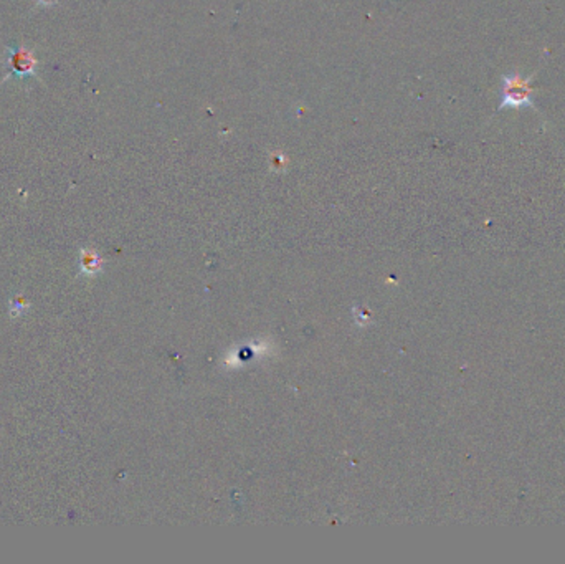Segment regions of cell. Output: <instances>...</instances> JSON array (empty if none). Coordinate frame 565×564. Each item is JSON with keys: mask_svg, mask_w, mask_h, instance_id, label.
<instances>
[{"mask_svg": "<svg viewBox=\"0 0 565 564\" xmlns=\"http://www.w3.org/2000/svg\"><path fill=\"white\" fill-rule=\"evenodd\" d=\"M534 75H522L519 70L509 72L501 80V90H499V104L498 109H524L532 108L539 113L536 103L537 90L532 88Z\"/></svg>", "mask_w": 565, "mask_h": 564, "instance_id": "cell-1", "label": "cell"}, {"mask_svg": "<svg viewBox=\"0 0 565 564\" xmlns=\"http://www.w3.org/2000/svg\"><path fill=\"white\" fill-rule=\"evenodd\" d=\"M4 67L7 70L2 83L9 82L10 78H38L42 82L38 75V60L35 57V52L32 48H28L27 45H10L5 47L4 53Z\"/></svg>", "mask_w": 565, "mask_h": 564, "instance_id": "cell-2", "label": "cell"}, {"mask_svg": "<svg viewBox=\"0 0 565 564\" xmlns=\"http://www.w3.org/2000/svg\"><path fill=\"white\" fill-rule=\"evenodd\" d=\"M98 265H99V260L96 259L93 251L83 250V255H82V269H83V270H87V271H93Z\"/></svg>", "mask_w": 565, "mask_h": 564, "instance_id": "cell-3", "label": "cell"}, {"mask_svg": "<svg viewBox=\"0 0 565 564\" xmlns=\"http://www.w3.org/2000/svg\"><path fill=\"white\" fill-rule=\"evenodd\" d=\"M38 7H52V5H57L58 0H35Z\"/></svg>", "mask_w": 565, "mask_h": 564, "instance_id": "cell-4", "label": "cell"}]
</instances>
